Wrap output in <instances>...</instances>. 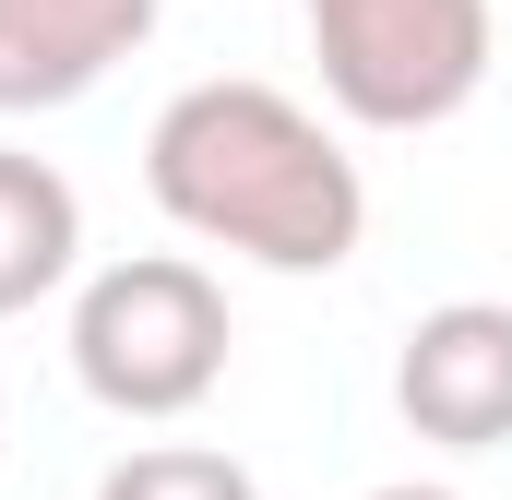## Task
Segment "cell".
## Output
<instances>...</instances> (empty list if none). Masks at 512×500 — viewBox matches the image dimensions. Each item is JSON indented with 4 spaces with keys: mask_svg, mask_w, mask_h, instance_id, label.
<instances>
[{
    "mask_svg": "<svg viewBox=\"0 0 512 500\" xmlns=\"http://www.w3.org/2000/svg\"><path fill=\"white\" fill-rule=\"evenodd\" d=\"M143 167H155V203L191 239L262 250L286 274H334L358 250V227H370V191H358L346 143L298 96H274V84H191V96H167Z\"/></svg>",
    "mask_w": 512,
    "mask_h": 500,
    "instance_id": "cell-1",
    "label": "cell"
},
{
    "mask_svg": "<svg viewBox=\"0 0 512 500\" xmlns=\"http://www.w3.org/2000/svg\"><path fill=\"white\" fill-rule=\"evenodd\" d=\"M72 370L96 405L120 417H179L203 405L215 370H227V286L179 250H143V262H108L72 310Z\"/></svg>",
    "mask_w": 512,
    "mask_h": 500,
    "instance_id": "cell-2",
    "label": "cell"
},
{
    "mask_svg": "<svg viewBox=\"0 0 512 500\" xmlns=\"http://www.w3.org/2000/svg\"><path fill=\"white\" fill-rule=\"evenodd\" d=\"M310 48L346 120L429 131L489 72V0H310Z\"/></svg>",
    "mask_w": 512,
    "mask_h": 500,
    "instance_id": "cell-3",
    "label": "cell"
},
{
    "mask_svg": "<svg viewBox=\"0 0 512 500\" xmlns=\"http://www.w3.org/2000/svg\"><path fill=\"white\" fill-rule=\"evenodd\" d=\"M393 405L417 441H453V453H489L512 441V310L501 298H453L405 334L393 358Z\"/></svg>",
    "mask_w": 512,
    "mask_h": 500,
    "instance_id": "cell-4",
    "label": "cell"
},
{
    "mask_svg": "<svg viewBox=\"0 0 512 500\" xmlns=\"http://www.w3.org/2000/svg\"><path fill=\"white\" fill-rule=\"evenodd\" d=\"M155 36V0H0V108H60Z\"/></svg>",
    "mask_w": 512,
    "mask_h": 500,
    "instance_id": "cell-5",
    "label": "cell"
},
{
    "mask_svg": "<svg viewBox=\"0 0 512 500\" xmlns=\"http://www.w3.org/2000/svg\"><path fill=\"white\" fill-rule=\"evenodd\" d=\"M84 250V203L48 155H0V310H36Z\"/></svg>",
    "mask_w": 512,
    "mask_h": 500,
    "instance_id": "cell-6",
    "label": "cell"
},
{
    "mask_svg": "<svg viewBox=\"0 0 512 500\" xmlns=\"http://www.w3.org/2000/svg\"><path fill=\"white\" fill-rule=\"evenodd\" d=\"M96 500H262L251 465H227V453H203V441H155V453H120Z\"/></svg>",
    "mask_w": 512,
    "mask_h": 500,
    "instance_id": "cell-7",
    "label": "cell"
},
{
    "mask_svg": "<svg viewBox=\"0 0 512 500\" xmlns=\"http://www.w3.org/2000/svg\"><path fill=\"white\" fill-rule=\"evenodd\" d=\"M370 500H453V489H370Z\"/></svg>",
    "mask_w": 512,
    "mask_h": 500,
    "instance_id": "cell-8",
    "label": "cell"
}]
</instances>
